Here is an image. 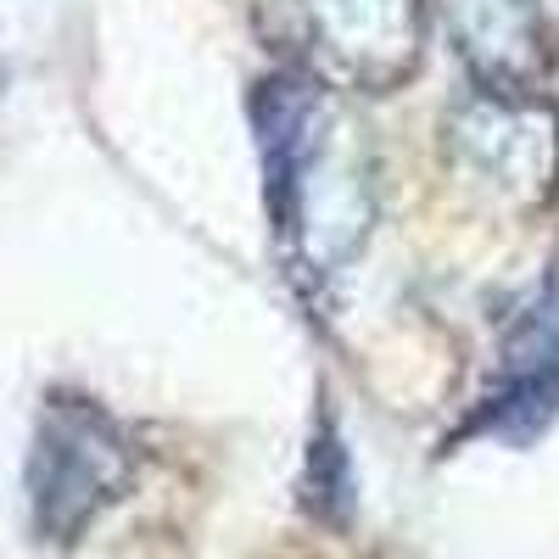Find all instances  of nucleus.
Listing matches in <instances>:
<instances>
[{
  "mask_svg": "<svg viewBox=\"0 0 559 559\" xmlns=\"http://www.w3.org/2000/svg\"><path fill=\"white\" fill-rule=\"evenodd\" d=\"M269 197L292 263L336 274L376 224V168L358 123L324 96L319 79H274L258 90Z\"/></svg>",
  "mask_w": 559,
  "mask_h": 559,
  "instance_id": "obj_1",
  "label": "nucleus"
},
{
  "mask_svg": "<svg viewBox=\"0 0 559 559\" xmlns=\"http://www.w3.org/2000/svg\"><path fill=\"white\" fill-rule=\"evenodd\" d=\"M134 481V448L118 419L84 397H51L28 448V503L45 537H79Z\"/></svg>",
  "mask_w": 559,
  "mask_h": 559,
  "instance_id": "obj_2",
  "label": "nucleus"
},
{
  "mask_svg": "<svg viewBox=\"0 0 559 559\" xmlns=\"http://www.w3.org/2000/svg\"><path fill=\"white\" fill-rule=\"evenodd\" d=\"M448 163L503 207H537L559 191V112L537 90L476 84L448 112Z\"/></svg>",
  "mask_w": 559,
  "mask_h": 559,
  "instance_id": "obj_3",
  "label": "nucleus"
},
{
  "mask_svg": "<svg viewBox=\"0 0 559 559\" xmlns=\"http://www.w3.org/2000/svg\"><path fill=\"white\" fill-rule=\"evenodd\" d=\"M431 0H292L302 73L324 90H397L426 51Z\"/></svg>",
  "mask_w": 559,
  "mask_h": 559,
  "instance_id": "obj_4",
  "label": "nucleus"
},
{
  "mask_svg": "<svg viewBox=\"0 0 559 559\" xmlns=\"http://www.w3.org/2000/svg\"><path fill=\"white\" fill-rule=\"evenodd\" d=\"M442 17L453 51L487 90H532L548 45H543V17L537 0H431Z\"/></svg>",
  "mask_w": 559,
  "mask_h": 559,
  "instance_id": "obj_5",
  "label": "nucleus"
}]
</instances>
